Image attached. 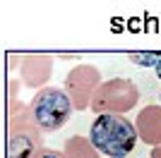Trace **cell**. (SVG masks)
<instances>
[{
    "instance_id": "cell-4",
    "label": "cell",
    "mask_w": 161,
    "mask_h": 158,
    "mask_svg": "<svg viewBox=\"0 0 161 158\" xmlns=\"http://www.w3.org/2000/svg\"><path fill=\"white\" fill-rule=\"evenodd\" d=\"M132 62H140V65H156L159 62V55H130Z\"/></svg>"
},
{
    "instance_id": "cell-3",
    "label": "cell",
    "mask_w": 161,
    "mask_h": 158,
    "mask_svg": "<svg viewBox=\"0 0 161 158\" xmlns=\"http://www.w3.org/2000/svg\"><path fill=\"white\" fill-rule=\"evenodd\" d=\"M43 149V137L29 118V108L12 113L7 132V158H34Z\"/></svg>"
},
{
    "instance_id": "cell-6",
    "label": "cell",
    "mask_w": 161,
    "mask_h": 158,
    "mask_svg": "<svg viewBox=\"0 0 161 158\" xmlns=\"http://www.w3.org/2000/svg\"><path fill=\"white\" fill-rule=\"evenodd\" d=\"M154 70H156V77L161 79V55H159V62H156V65H154Z\"/></svg>"
},
{
    "instance_id": "cell-1",
    "label": "cell",
    "mask_w": 161,
    "mask_h": 158,
    "mask_svg": "<svg viewBox=\"0 0 161 158\" xmlns=\"http://www.w3.org/2000/svg\"><path fill=\"white\" fill-rule=\"evenodd\" d=\"M89 144L108 158H125L137 146V129L118 113H101L89 127Z\"/></svg>"
},
{
    "instance_id": "cell-5",
    "label": "cell",
    "mask_w": 161,
    "mask_h": 158,
    "mask_svg": "<svg viewBox=\"0 0 161 158\" xmlns=\"http://www.w3.org/2000/svg\"><path fill=\"white\" fill-rule=\"evenodd\" d=\"M34 158H65L60 151H53V149H41Z\"/></svg>"
},
{
    "instance_id": "cell-2",
    "label": "cell",
    "mask_w": 161,
    "mask_h": 158,
    "mask_svg": "<svg viewBox=\"0 0 161 158\" xmlns=\"http://www.w3.org/2000/svg\"><path fill=\"white\" fill-rule=\"evenodd\" d=\"M29 108V118L36 125V129L43 134H53L60 127H65V122L70 120L75 105L70 101L65 89L60 86H46V89H39L36 96L31 98Z\"/></svg>"
}]
</instances>
